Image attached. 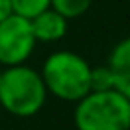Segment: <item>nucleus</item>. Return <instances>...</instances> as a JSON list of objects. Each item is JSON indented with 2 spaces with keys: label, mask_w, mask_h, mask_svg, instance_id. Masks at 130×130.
<instances>
[{
  "label": "nucleus",
  "mask_w": 130,
  "mask_h": 130,
  "mask_svg": "<svg viewBox=\"0 0 130 130\" xmlns=\"http://www.w3.org/2000/svg\"><path fill=\"white\" fill-rule=\"evenodd\" d=\"M107 67L113 73H130V40L122 38L121 42L113 46L109 57H107Z\"/></svg>",
  "instance_id": "423d86ee"
},
{
  "label": "nucleus",
  "mask_w": 130,
  "mask_h": 130,
  "mask_svg": "<svg viewBox=\"0 0 130 130\" xmlns=\"http://www.w3.org/2000/svg\"><path fill=\"white\" fill-rule=\"evenodd\" d=\"M92 6V0H50V8L56 10L65 19H77L84 15Z\"/></svg>",
  "instance_id": "0eeeda50"
},
{
  "label": "nucleus",
  "mask_w": 130,
  "mask_h": 130,
  "mask_svg": "<svg viewBox=\"0 0 130 130\" xmlns=\"http://www.w3.org/2000/svg\"><path fill=\"white\" fill-rule=\"evenodd\" d=\"M48 92L37 69L29 65H12L2 69L0 105L19 119L35 117L44 107Z\"/></svg>",
  "instance_id": "f257e3e1"
},
{
  "label": "nucleus",
  "mask_w": 130,
  "mask_h": 130,
  "mask_svg": "<svg viewBox=\"0 0 130 130\" xmlns=\"http://www.w3.org/2000/svg\"><path fill=\"white\" fill-rule=\"evenodd\" d=\"M115 75L109 67H92L90 71V92H107L113 90Z\"/></svg>",
  "instance_id": "1a4fd4ad"
},
{
  "label": "nucleus",
  "mask_w": 130,
  "mask_h": 130,
  "mask_svg": "<svg viewBox=\"0 0 130 130\" xmlns=\"http://www.w3.org/2000/svg\"><path fill=\"white\" fill-rule=\"evenodd\" d=\"M0 77H2V67H0Z\"/></svg>",
  "instance_id": "9b49d317"
},
{
  "label": "nucleus",
  "mask_w": 130,
  "mask_h": 130,
  "mask_svg": "<svg viewBox=\"0 0 130 130\" xmlns=\"http://www.w3.org/2000/svg\"><path fill=\"white\" fill-rule=\"evenodd\" d=\"M8 15H12V4H10V0H0V21H4Z\"/></svg>",
  "instance_id": "9d476101"
},
{
  "label": "nucleus",
  "mask_w": 130,
  "mask_h": 130,
  "mask_svg": "<svg viewBox=\"0 0 130 130\" xmlns=\"http://www.w3.org/2000/svg\"><path fill=\"white\" fill-rule=\"evenodd\" d=\"M29 21H31L35 40L44 42V44L61 40L67 35V29H69V19H65L61 13H57L52 8L44 10L42 13H38L37 17H32Z\"/></svg>",
  "instance_id": "39448f33"
},
{
  "label": "nucleus",
  "mask_w": 130,
  "mask_h": 130,
  "mask_svg": "<svg viewBox=\"0 0 130 130\" xmlns=\"http://www.w3.org/2000/svg\"><path fill=\"white\" fill-rule=\"evenodd\" d=\"M90 71L92 67L82 56L61 50L46 57L38 73L48 94L61 102L77 103L90 92Z\"/></svg>",
  "instance_id": "f03ea898"
},
{
  "label": "nucleus",
  "mask_w": 130,
  "mask_h": 130,
  "mask_svg": "<svg viewBox=\"0 0 130 130\" xmlns=\"http://www.w3.org/2000/svg\"><path fill=\"white\" fill-rule=\"evenodd\" d=\"M10 4H12V13L25 19H32L50 8V0H10Z\"/></svg>",
  "instance_id": "6e6552de"
},
{
  "label": "nucleus",
  "mask_w": 130,
  "mask_h": 130,
  "mask_svg": "<svg viewBox=\"0 0 130 130\" xmlns=\"http://www.w3.org/2000/svg\"><path fill=\"white\" fill-rule=\"evenodd\" d=\"M73 121L77 130H128L130 98L115 90L88 92L77 102Z\"/></svg>",
  "instance_id": "7ed1b4c3"
},
{
  "label": "nucleus",
  "mask_w": 130,
  "mask_h": 130,
  "mask_svg": "<svg viewBox=\"0 0 130 130\" xmlns=\"http://www.w3.org/2000/svg\"><path fill=\"white\" fill-rule=\"evenodd\" d=\"M37 46L31 21L15 13L0 21V65H23Z\"/></svg>",
  "instance_id": "20e7f679"
}]
</instances>
